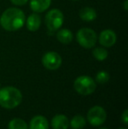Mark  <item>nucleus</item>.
Segmentation results:
<instances>
[{
  "mask_svg": "<svg viewBox=\"0 0 128 129\" xmlns=\"http://www.w3.org/2000/svg\"><path fill=\"white\" fill-rule=\"evenodd\" d=\"M106 112L102 106L96 105L91 107L87 113V119L89 123L93 126H99L103 125L106 120Z\"/></svg>",
  "mask_w": 128,
  "mask_h": 129,
  "instance_id": "nucleus-6",
  "label": "nucleus"
},
{
  "mask_svg": "<svg viewBox=\"0 0 128 129\" xmlns=\"http://www.w3.org/2000/svg\"><path fill=\"white\" fill-rule=\"evenodd\" d=\"M56 39L58 40V41H60L62 44L68 45L69 43H71V41H73V33L68 28H62L61 27L59 30L56 31Z\"/></svg>",
  "mask_w": 128,
  "mask_h": 129,
  "instance_id": "nucleus-13",
  "label": "nucleus"
},
{
  "mask_svg": "<svg viewBox=\"0 0 128 129\" xmlns=\"http://www.w3.org/2000/svg\"><path fill=\"white\" fill-rule=\"evenodd\" d=\"M8 129H28V126L25 120L16 118L9 122Z\"/></svg>",
  "mask_w": 128,
  "mask_h": 129,
  "instance_id": "nucleus-16",
  "label": "nucleus"
},
{
  "mask_svg": "<svg viewBox=\"0 0 128 129\" xmlns=\"http://www.w3.org/2000/svg\"><path fill=\"white\" fill-rule=\"evenodd\" d=\"M74 88L77 93L82 96H88L95 91L97 85L93 78L91 77L80 76L74 82Z\"/></svg>",
  "mask_w": 128,
  "mask_h": 129,
  "instance_id": "nucleus-4",
  "label": "nucleus"
},
{
  "mask_svg": "<svg viewBox=\"0 0 128 129\" xmlns=\"http://www.w3.org/2000/svg\"><path fill=\"white\" fill-rule=\"evenodd\" d=\"M22 94L13 86H6L0 89V105L5 109H13L20 105Z\"/></svg>",
  "mask_w": 128,
  "mask_h": 129,
  "instance_id": "nucleus-2",
  "label": "nucleus"
},
{
  "mask_svg": "<svg viewBox=\"0 0 128 129\" xmlns=\"http://www.w3.org/2000/svg\"><path fill=\"white\" fill-rule=\"evenodd\" d=\"M100 129H108V128H105V127H102V128H100Z\"/></svg>",
  "mask_w": 128,
  "mask_h": 129,
  "instance_id": "nucleus-22",
  "label": "nucleus"
},
{
  "mask_svg": "<svg viewBox=\"0 0 128 129\" xmlns=\"http://www.w3.org/2000/svg\"><path fill=\"white\" fill-rule=\"evenodd\" d=\"M51 126L53 129H68L69 121L63 114H56L52 119Z\"/></svg>",
  "mask_w": 128,
  "mask_h": 129,
  "instance_id": "nucleus-11",
  "label": "nucleus"
},
{
  "mask_svg": "<svg viewBox=\"0 0 128 129\" xmlns=\"http://www.w3.org/2000/svg\"><path fill=\"white\" fill-rule=\"evenodd\" d=\"M64 22L63 12L59 9H52L45 16V24L47 28L52 32H56Z\"/></svg>",
  "mask_w": 128,
  "mask_h": 129,
  "instance_id": "nucleus-5",
  "label": "nucleus"
},
{
  "mask_svg": "<svg viewBox=\"0 0 128 129\" xmlns=\"http://www.w3.org/2000/svg\"><path fill=\"white\" fill-rule=\"evenodd\" d=\"M25 24L26 25V28L30 32L38 31L41 26V17L39 15V13L33 12V13L30 14L27 17V19H26V23Z\"/></svg>",
  "mask_w": 128,
  "mask_h": 129,
  "instance_id": "nucleus-9",
  "label": "nucleus"
},
{
  "mask_svg": "<svg viewBox=\"0 0 128 129\" xmlns=\"http://www.w3.org/2000/svg\"><path fill=\"white\" fill-rule=\"evenodd\" d=\"M42 65L49 70H56L61 67L62 63V59L61 55L56 52H47L41 59Z\"/></svg>",
  "mask_w": 128,
  "mask_h": 129,
  "instance_id": "nucleus-7",
  "label": "nucleus"
},
{
  "mask_svg": "<svg viewBox=\"0 0 128 129\" xmlns=\"http://www.w3.org/2000/svg\"><path fill=\"white\" fill-rule=\"evenodd\" d=\"M97 40L104 48H111L116 43L117 34L111 29H104L100 33Z\"/></svg>",
  "mask_w": 128,
  "mask_h": 129,
  "instance_id": "nucleus-8",
  "label": "nucleus"
},
{
  "mask_svg": "<svg viewBox=\"0 0 128 129\" xmlns=\"http://www.w3.org/2000/svg\"><path fill=\"white\" fill-rule=\"evenodd\" d=\"M109 79H110L109 73L106 72V71H104V70L99 71L96 76V81L98 83H101V84L106 83L108 81H109Z\"/></svg>",
  "mask_w": 128,
  "mask_h": 129,
  "instance_id": "nucleus-18",
  "label": "nucleus"
},
{
  "mask_svg": "<svg viewBox=\"0 0 128 129\" xmlns=\"http://www.w3.org/2000/svg\"><path fill=\"white\" fill-rule=\"evenodd\" d=\"M123 8L125 11L128 10V0H124L123 2Z\"/></svg>",
  "mask_w": 128,
  "mask_h": 129,
  "instance_id": "nucleus-21",
  "label": "nucleus"
},
{
  "mask_svg": "<svg viewBox=\"0 0 128 129\" xmlns=\"http://www.w3.org/2000/svg\"><path fill=\"white\" fill-rule=\"evenodd\" d=\"M118 129H127V128H123V127H121V128H118Z\"/></svg>",
  "mask_w": 128,
  "mask_h": 129,
  "instance_id": "nucleus-23",
  "label": "nucleus"
},
{
  "mask_svg": "<svg viewBox=\"0 0 128 129\" xmlns=\"http://www.w3.org/2000/svg\"><path fill=\"white\" fill-rule=\"evenodd\" d=\"M92 55L99 61H103L108 57V51L105 48H95L92 51Z\"/></svg>",
  "mask_w": 128,
  "mask_h": 129,
  "instance_id": "nucleus-17",
  "label": "nucleus"
},
{
  "mask_svg": "<svg viewBox=\"0 0 128 129\" xmlns=\"http://www.w3.org/2000/svg\"><path fill=\"white\" fill-rule=\"evenodd\" d=\"M10 1L12 5H16V6H22V5H26L29 0H10Z\"/></svg>",
  "mask_w": 128,
  "mask_h": 129,
  "instance_id": "nucleus-20",
  "label": "nucleus"
},
{
  "mask_svg": "<svg viewBox=\"0 0 128 129\" xmlns=\"http://www.w3.org/2000/svg\"><path fill=\"white\" fill-rule=\"evenodd\" d=\"M76 41L81 47L91 49L95 47L97 41V35L93 29L89 27H82L76 33Z\"/></svg>",
  "mask_w": 128,
  "mask_h": 129,
  "instance_id": "nucleus-3",
  "label": "nucleus"
},
{
  "mask_svg": "<svg viewBox=\"0 0 128 129\" xmlns=\"http://www.w3.org/2000/svg\"><path fill=\"white\" fill-rule=\"evenodd\" d=\"M74 1H77V0H74Z\"/></svg>",
  "mask_w": 128,
  "mask_h": 129,
  "instance_id": "nucleus-24",
  "label": "nucleus"
},
{
  "mask_svg": "<svg viewBox=\"0 0 128 129\" xmlns=\"http://www.w3.org/2000/svg\"><path fill=\"white\" fill-rule=\"evenodd\" d=\"M97 12L93 7L86 6L83 7L79 12V17L82 21L85 22H92L97 19Z\"/></svg>",
  "mask_w": 128,
  "mask_h": 129,
  "instance_id": "nucleus-12",
  "label": "nucleus"
},
{
  "mask_svg": "<svg viewBox=\"0 0 128 129\" xmlns=\"http://www.w3.org/2000/svg\"><path fill=\"white\" fill-rule=\"evenodd\" d=\"M121 121L123 122V124L125 125V126H127L128 125V110L127 109H125L123 112V113H122Z\"/></svg>",
  "mask_w": 128,
  "mask_h": 129,
  "instance_id": "nucleus-19",
  "label": "nucleus"
},
{
  "mask_svg": "<svg viewBox=\"0 0 128 129\" xmlns=\"http://www.w3.org/2000/svg\"><path fill=\"white\" fill-rule=\"evenodd\" d=\"M52 0H30V8L33 12L42 13L51 6Z\"/></svg>",
  "mask_w": 128,
  "mask_h": 129,
  "instance_id": "nucleus-10",
  "label": "nucleus"
},
{
  "mask_svg": "<svg viewBox=\"0 0 128 129\" xmlns=\"http://www.w3.org/2000/svg\"><path fill=\"white\" fill-rule=\"evenodd\" d=\"M72 129H82L86 125V119L82 115H75L69 122Z\"/></svg>",
  "mask_w": 128,
  "mask_h": 129,
  "instance_id": "nucleus-15",
  "label": "nucleus"
},
{
  "mask_svg": "<svg viewBox=\"0 0 128 129\" xmlns=\"http://www.w3.org/2000/svg\"><path fill=\"white\" fill-rule=\"evenodd\" d=\"M26 15L21 9L11 7L5 11L0 17V26L5 31L15 32L24 26Z\"/></svg>",
  "mask_w": 128,
  "mask_h": 129,
  "instance_id": "nucleus-1",
  "label": "nucleus"
},
{
  "mask_svg": "<svg viewBox=\"0 0 128 129\" xmlns=\"http://www.w3.org/2000/svg\"><path fill=\"white\" fill-rule=\"evenodd\" d=\"M29 129H49V124L44 116L37 115L30 121Z\"/></svg>",
  "mask_w": 128,
  "mask_h": 129,
  "instance_id": "nucleus-14",
  "label": "nucleus"
}]
</instances>
